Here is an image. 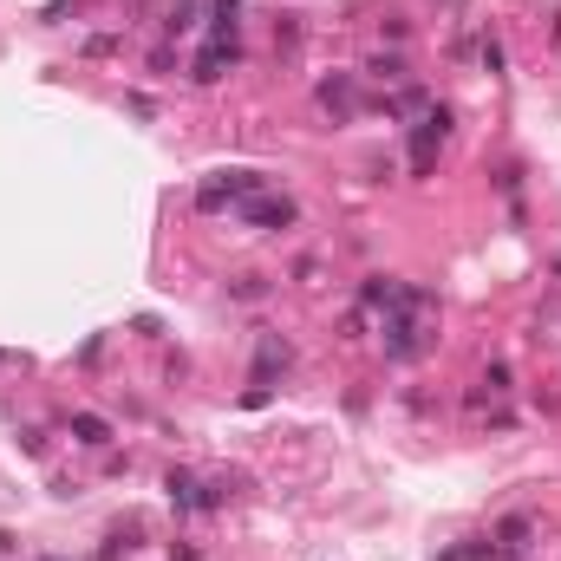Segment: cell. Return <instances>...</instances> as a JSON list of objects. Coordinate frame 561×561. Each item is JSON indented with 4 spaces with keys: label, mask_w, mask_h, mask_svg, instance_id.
I'll return each instance as SVG.
<instances>
[{
    "label": "cell",
    "mask_w": 561,
    "mask_h": 561,
    "mask_svg": "<svg viewBox=\"0 0 561 561\" xmlns=\"http://www.w3.org/2000/svg\"><path fill=\"white\" fill-rule=\"evenodd\" d=\"M170 502H177V510H209L216 496H203V483H196V476H177V470H170Z\"/></svg>",
    "instance_id": "obj_5"
},
{
    "label": "cell",
    "mask_w": 561,
    "mask_h": 561,
    "mask_svg": "<svg viewBox=\"0 0 561 561\" xmlns=\"http://www.w3.org/2000/svg\"><path fill=\"white\" fill-rule=\"evenodd\" d=\"M262 189H268L262 170H222L216 183L196 189V203H203V209H222V203H248V196H262Z\"/></svg>",
    "instance_id": "obj_1"
},
{
    "label": "cell",
    "mask_w": 561,
    "mask_h": 561,
    "mask_svg": "<svg viewBox=\"0 0 561 561\" xmlns=\"http://www.w3.org/2000/svg\"><path fill=\"white\" fill-rule=\"evenodd\" d=\"M235 60V40H216L209 33V46H203V60H196V86H209V78H222V66Z\"/></svg>",
    "instance_id": "obj_4"
},
{
    "label": "cell",
    "mask_w": 561,
    "mask_h": 561,
    "mask_svg": "<svg viewBox=\"0 0 561 561\" xmlns=\"http://www.w3.org/2000/svg\"><path fill=\"white\" fill-rule=\"evenodd\" d=\"M242 216H248V222H262V229H288V222H294L300 209L288 203V196H248Z\"/></svg>",
    "instance_id": "obj_3"
},
{
    "label": "cell",
    "mask_w": 561,
    "mask_h": 561,
    "mask_svg": "<svg viewBox=\"0 0 561 561\" xmlns=\"http://www.w3.org/2000/svg\"><path fill=\"white\" fill-rule=\"evenodd\" d=\"M72 437H78V444H111V425H105V418H92V411H78V418H72Z\"/></svg>",
    "instance_id": "obj_7"
},
{
    "label": "cell",
    "mask_w": 561,
    "mask_h": 561,
    "mask_svg": "<svg viewBox=\"0 0 561 561\" xmlns=\"http://www.w3.org/2000/svg\"><path fill=\"white\" fill-rule=\"evenodd\" d=\"M444 137H451V111H444V105H431V111H425V124L411 131V170H418V177L431 170V157L444 151Z\"/></svg>",
    "instance_id": "obj_2"
},
{
    "label": "cell",
    "mask_w": 561,
    "mask_h": 561,
    "mask_svg": "<svg viewBox=\"0 0 561 561\" xmlns=\"http://www.w3.org/2000/svg\"><path fill=\"white\" fill-rule=\"evenodd\" d=\"M320 105L333 111V118H346L353 111V78H320Z\"/></svg>",
    "instance_id": "obj_6"
},
{
    "label": "cell",
    "mask_w": 561,
    "mask_h": 561,
    "mask_svg": "<svg viewBox=\"0 0 561 561\" xmlns=\"http://www.w3.org/2000/svg\"><path fill=\"white\" fill-rule=\"evenodd\" d=\"M229 294H235V300H262V294H268V280H262V274H242Z\"/></svg>",
    "instance_id": "obj_8"
},
{
    "label": "cell",
    "mask_w": 561,
    "mask_h": 561,
    "mask_svg": "<svg viewBox=\"0 0 561 561\" xmlns=\"http://www.w3.org/2000/svg\"><path fill=\"white\" fill-rule=\"evenodd\" d=\"M366 72H372V78H385V86H399V78H405V66H399V60H372Z\"/></svg>",
    "instance_id": "obj_10"
},
{
    "label": "cell",
    "mask_w": 561,
    "mask_h": 561,
    "mask_svg": "<svg viewBox=\"0 0 561 561\" xmlns=\"http://www.w3.org/2000/svg\"><path fill=\"white\" fill-rule=\"evenodd\" d=\"M196 14H203V0H183V7L170 14V33H189V26H196Z\"/></svg>",
    "instance_id": "obj_9"
}]
</instances>
